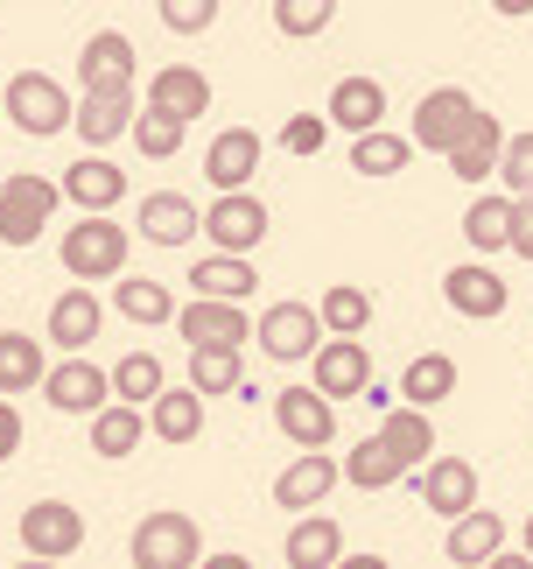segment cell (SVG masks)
Returning <instances> with one entry per match:
<instances>
[{
  "label": "cell",
  "mask_w": 533,
  "mask_h": 569,
  "mask_svg": "<svg viewBox=\"0 0 533 569\" xmlns=\"http://www.w3.org/2000/svg\"><path fill=\"white\" fill-rule=\"evenodd\" d=\"M127 247H133V232L113 226V211H84L78 226L57 239V260H63L71 281H120L127 274Z\"/></svg>",
  "instance_id": "obj_1"
},
{
  "label": "cell",
  "mask_w": 533,
  "mask_h": 569,
  "mask_svg": "<svg viewBox=\"0 0 533 569\" xmlns=\"http://www.w3.org/2000/svg\"><path fill=\"white\" fill-rule=\"evenodd\" d=\"M0 113H8L29 141H50V134H63V127L78 120V99L63 92L50 71H14V78H8V99H0Z\"/></svg>",
  "instance_id": "obj_2"
},
{
  "label": "cell",
  "mask_w": 533,
  "mask_h": 569,
  "mask_svg": "<svg viewBox=\"0 0 533 569\" xmlns=\"http://www.w3.org/2000/svg\"><path fill=\"white\" fill-rule=\"evenodd\" d=\"M127 556H133V569H197V562H204V528H197L190 513H175V507L141 513Z\"/></svg>",
  "instance_id": "obj_3"
},
{
  "label": "cell",
  "mask_w": 533,
  "mask_h": 569,
  "mask_svg": "<svg viewBox=\"0 0 533 569\" xmlns=\"http://www.w3.org/2000/svg\"><path fill=\"white\" fill-rule=\"evenodd\" d=\"M57 197L63 183L50 177H36V169H21V177H0V247H36L42 232H50V218H57Z\"/></svg>",
  "instance_id": "obj_4"
},
{
  "label": "cell",
  "mask_w": 533,
  "mask_h": 569,
  "mask_svg": "<svg viewBox=\"0 0 533 569\" xmlns=\"http://www.w3.org/2000/svg\"><path fill=\"white\" fill-rule=\"evenodd\" d=\"M477 113H484V106H477L471 92H463V84H435V92L414 106V134H408V141L450 162L456 148H463V134L477 127Z\"/></svg>",
  "instance_id": "obj_5"
},
{
  "label": "cell",
  "mask_w": 533,
  "mask_h": 569,
  "mask_svg": "<svg viewBox=\"0 0 533 569\" xmlns=\"http://www.w3.org/2000/svg\"><path fill=\"white\" fill-rule=\"evenodd\" d=\"M253 345L274 366H295V359H316V345H323V317H316V302H274L260 323H253Z\"/></svg>",
  "instance_id": "obj_6"
},
{
  "label": "cell",
  "mask_w": 533,
  "mask_h": 569,
  "mask_svg": "<svg viewBox=\"0 0 533 569\" xmlns=\"http://www.w3.org/2000/svg\"><path fill=\"white\" fill-rule=\"evenodd\" d=\"M42 401H50L57 415H84V422H92V415L113 401V373H105V366H92L84 352H71V359L50 366V380H42Z\"/></svg>",
  "instance_id": "obj_7"
},
{
  "label": "cell",
  "mask_w": 533,
  "mask_h": 569,
  "mask_svg": "<svg viewBox=\"0 0 533 569\" xmlns=\"http://www.w3.org/2000/svg\"><path fill=\"white\" fill-rule=\"evenodd\" d=\"M21 549L42 556V562H71L84 549V513L71 499H36V507L21 513Z\"/></svg>",
  "instance_id": "obj_8"
},
{
  "label": "cell",
  "mask_w": 533,
  "mask_h": 569,
  "mask_svg": "<svg viewBox=\"0 0 533 569\" xmlns=\"http://www.w3.org/2000/svg\"><path fill=\"white\" fill-rule=\"evenodd\" d=\"M309 387H316L323 401H359L372 387V352L359 338H323L316 359H309Z\"/></svg>",
  "instance_id": "obj_9"
},
{
  "label": "cell",
  "mask_w": 533,
  "mask_h": 569,
  "mask_svg": "<svg viewBox=\"0 0 533 569\" xmlns=\"http://www.w3.org/2000/svg\"><path fill=\"white\" fill-rule=\"evenodd\" d=\"M266 204L253 190H232V197H218V204L204 211V239H211V253H253L260 239H266Z\"/></svg>",
  "instance_id": "obj_10"
},
{
  "label": "cell",
  "mask_w": 533,
  "mask_h": 569,
  "mask_svg": "<svg viewBox=\"0 0 533 569\" xmlns=\"http://www.w3.org/2000/svg\"><path fill=\"white\" fill-rule=\"evenodd\" d=\"M414 492H421V507L442 513V520H463L477 507V465L471 457H429V465L414 471Z\"/></svg>",
  "instance_id": "obj_11"
},
{
  "label": "cell",
  "mask_w": 533,
  "mask_h": 569,
  "mask_svg": "<svg viewBox=\"0 0 533 569\" xmlns=\"http://www.w3.org/2000/svg\"><path fill=\"white\" fill-rule=\"evenodd\" d=\"M133 36L127 29H99V36H84V50H78V84L84 92H133Z\"/></svg>",
  "instance_id": "obj_12"
},
{
  "label": "cell",
  "mask_w": 533,
  "mask_h": 569,
  "mask_svg": "<svg viewBox=\"0 0 533 569\" xmlns=\"http://www.w3.org/2000/svg\"><path fill=\"white\" fill-rule=\"evenodd\" d=\"M338 457H323V450H302V457H288L281 478H274V507L281 513H316L330 492H338Z\"/></svg>",
  "instance_id": "obj_13"
},
{
  "label": "cell",
  "mask_w": 533,
  "mask_h": 569,
  "mask_svg": "<svg viewBox=\"0 0 533 569\" xmlns=\"http://www.w3.org/2000/svg\"><path fill=\"white\" fill-rule=\"evenodd\" d=\"M175 338L190 345H247L253 338V317H247V302H218V296H197L175 310Z\"/></svg>",
  "instance_id": "obj_14"
},
{
  "label": "cell",
  "mask_w": 533,
  "mask_h": 569,
  "mask_svg": "<svg viewBox=\"0 0 533 569\" xmlns=\"http://www.w3.org/2000/svg\"><path fill=\"white\" fill-rule=\"evenodd\" d=\"M274 422H281V436L295 450H330V436H338V401H323L316 387H281Z\"/></svg>",
  "instance_id": "obj_15"
},
{
  "label": "cell",
  "mask_w": 533,
  "mask_h": 569,
  "mask_svg": "<svg viewBox=\"0 0 533 569\" xmlns=\"http://www.w3.org/2000/svg\"><path fill=\"white\" fill-rule=\"evenodd\" d=\"M442 296H450V310L471 317V323H492V317H505V302H513L505 274H492L484 260H463V268H450V274H442Z\"/></svg>",
  "instance_id": "obj_16"
},
{
  "label": "cell",
  "mask_w": 533,
  "mask_h": 569,
  "mask_svg": "<svg viewBox=\"0 0 533 569\" xmlns=\"http://www.w3.org/2000/svg\"><path fill=\"white\" fill-rule=\"evenodd\" d=\"M133 232H141L148 247H190V239L204 232V211H197L183 190H154V197H141V218H133Z\"/></svg>",
  "instance_id": "obj_17"
},
{
  "label": "cell",
  "mask_w": 533,
  "mask_h": 569,
  "mask_svg": "<svg viewBox=\"0 0 533 569\" xmlns=\"http://www.w3.org/2000/svg\"><path fill=\"white\" fill-rule=\"evenodd\" d=\"M133 120H141V99L133 92H84L71 127H78V141L92 148V156H105L120 134H133Z\"/></svg>",
  "instance_id": "obj_18"
},
{
  "label": "cell",
  "mask_w": 533,
  "mask_h": 569,
  "mask_svg": "<svg viewBox=\"0 0 533 569\" xmlns=\"http://www.w3.org/2000/svg\"><path fill=\"white\" fill-rule=\"evenodd\" d=\"M260 156H266V141L253 134V127H225V134L211 141V156H204V177L218 197H232V190H247L260 177Z\"/></svg>",
  "instance_id": "obj_19"
},
{
  "label": "cell",
  "mask_w": 533,
  "mask_h": 569,
  "mask_svg": "<svg viewBox=\"0 0 533 569\" xmlns=\"http://www.w3.org/2000/svg\"><path fill=\"white\" fill-rule=\"evenodd\" d=\"M323 120L338 127V134H372V127L386 120V84L380 78H338L330 84V106H323Z\"/></svg>",
  "instance_id": "obj_20"
},
{
  "label": "cell",
  "mask_w": 533,
  "mask_h": 569,
  "mask_svg": "<svg viewBox=\"0 0 533 569\" xmlns=\"http://www.w3.org/2000/svg\"><path fill=\"white\" fill-rule=\"evenodd\" d=\"M154 113H175V120H204L211 113V78L197 71V63H162V71L148 78V99Z\"/></svg>",
  "instance_id": "obj_21"
},
{
  "label": "cell",
  "mask_w": 533,
  "mask_h": 569,
  "mask_svg": "<svg viewBox=\"0 0 533 569\" xmlns=\"http://www.w3.org/2000/svg\"><path fill=\"white\" fill-rule=\"evenodd\" d=\"M120 197H127V169H120V162L78 156L71 169H63V204H78V211H113Z\"/></svg>",
  "instance_id": "obj_22"
},
{
  "label": "cell",
  "mask_w": 533,
  "mask_h": 569,
  "mask_svg": "<svg viewBox=\"0 0 533 569\" xmlns=\"http://www.w3.org/2000/svg\"><path fill=\"white\" fill-rule=\"evenodd\" d=\"M99 323H105V302H99V289H63L57 302H50V345L63 359L71 352H84V345L99 338Z\"/></svg>",
  "instance_id": "obj_23"
},
{
  "label": "cell",
  "mask_w": 533,
  "mask_h": 569,
  "mask_svg": "<svg viewBox=\"0 0 533 569\" xmlns=\"http://www.w3.org/2000/svg\"><path fill=\"white\" fill-rule=\"evenodd\" d=\"M351 549H344V528L330 513H295L288 528V569H338Z\"/></svg>",
  "instance_id": "obj_24"
},
{
  "label": "cell",
  "mask_w": 533,
  "mask_h": 569,
  "mask_svg": "<svg viewBox=\"0 0 533 569\" xmlns=\"http://www.w3.org/2000/svg\"><path fill=\"white\" fill-rule=\"evenodd\" d=\"M148 436H162V443H197V436H204V393H197L190 380L162 387L148 401Z\"/></svg>",
  "instance_id": "obj_25"
},
{
  "label": "cell",
  "mask_w": 533,
  "mask_h": 569,
  "mask_svg": "<svg viewBox=\"0 0 533 569\" xmlns=\"http://www.w3.org/2000/svg\"><path fill=\"white\" fill-rule=\"evenodd\" d=\"M50 380V345L29 338V331H0V393H36Z\"/></svg>",
  "instance_id": "obj_26"
},
{
  "label": "cell",
  "mask_w": 533,
  "mask_h": 569,
  "mask_svg": "<svg viewBox=\"0 0 533 569\" xmlns=\"http://www.w3.org/2000/svg\"><path fill=\"white\" fill-rule=\"evenodd\" d=\"M190 289L197 296H218V302H247L260 289V274H253V253H204L190 268Z\"/></svg>",
  "instance_id": "obj_27"
},
{
  "label": "cell",
  "mask_w": 533,
  "mask_h": 569,
  "mask_svg": "<svg viewBox=\"0 0 533 569\" xmlns=\"http://www.w3.org/2000/svg\"><path fill=\"white\" fill-rule=\"evenodd\" d=\"M141 443H148V408L105 401V408L92 415V450H99V457H113V465H120V457H133Z\"/></svg>",
  "instance_id": "obj_28"
},
{
  "label": "cell",
  "mask_w": 533,
  "mask_h": 569,
  "mask_svg": "<svg viewBox=\"0 0 533 569\" xmlns=\"http://www.w3.org/2000/svg\"><path fill=\"white\" fill-rule=\"evenodd\" d=\"M113 310L127 317V323H175V310L183 302L169 296V281H154V274H120V289H113Z\"/></svg>",
  "instance_id": "obj_29"
},
{
  "label": "cell",
  "mask_w": 533,
  "mask_h": 569,
  "mask_svg": "<svg viewBox=\"0 0 533 569\" xmlns=\"http://www.w3.org/2000/svg\"><path fill=\"white\" fill-rule=\"evenodd\" d=\"M505 549V520L499 513H463V520H450V562L456 569H484V562H492Z\"/></svg>",
  "instance_id": "obj_30"
},
{
  "label": "cell",
  "mask_w": 533,
  "mask_h": 569,
  "mask_svg": "<svg viewBox=\"0 0 533 569\" xmlns=\"http://www.w3.org/2000/svg\"><path fill=\"white\" fill-rule=\"evenodd\" d=\"M190 387L204 393V401L247 393V366H239V345H197V352H190Z\"/></svg>",
  "instance_id": "obj_31"
},
{
  "label": "cell",
  "mask_w": 533,
  "mask_h": 569,
  "mask_svg": "<svg viewBox=\"0 0 533 569\" xmlns=\"http://www.w3.org/2000/svg\"><path fill=\"white\" fill-rule=\"evenodd\" d=\"M499 156H505V127L492 113H477V127L463 134V148L450 156V177L456 183H484V177H499Z\"/></svg>",
  "instance_id": "obj_32"
},
{
  "label": "cell",
  "mask_w": 533,
  "mask_h": 569,
  "mask_svg": "<svg viewBox=\"0 0 533 569\" xmlns=\"http://www.w3.org/2000/svg\"><path fill=\"white\" fill-rule=\"evenodd\" d=\"M380 436L393 443V457H400L408 471H421V465L435 457V422H429V408H408V401H400V408H386Z\"/></svg>",
  "instance_id": "obj_33"
},
{
  "label": "cell",
  "mask_w": 533,
  "mask_h": 569,
  "mask_svg": "<svg viewBox=\"0 0 533 569\" xmlns=\"http://www.w3.org/2000/svg\"><path fill=\"white\" fill-rule=\"evenodd\" d=\"M456 359L450 352H421V359H408V373H400V401L408 408H435V401H450L456 393Z\"/></svg>",
  "instance_id": "obj_34"
},
{
  "label": "cell",
  "mask_w": 533,
  "mask_h": 569,
  "mask_svg": "<svg viewBox=\"0 0 533 569\" xmlns=\"http://www.w3.org/2000/svg\"><path fill=\"white\" fill-rule=\"evenodd\" d=\"M400 478H408V465L393 457L386 436H365V443H351V457H344V486H359V492H386V486H400Z\"/></svg>",
  "instance_id": "obj_35"
},
{
  "label": "cell",
  "mask_w": 533,
  "mask_h": 569,
  "mask_svg": "<svg viewBox=\"0 0 533 569\" xmlns=\"http://www.w3.org/2000/svg\"><path fill=\"white\" fill-rule=\"evenodd\" d=\"M463 239H471L477 253H513V197H471Z\"/></svg>",
  "instance_id": "obj_36"
},
{
  "label": "cell",
  "mask_w": 533,
  "mask_h": 569,
  "mask_svg": "<svg viewBox=\"0 0 533 569\" xmlns=\"http://www.w3.org/2000/svg\"><path fill=\"white\" fill-rule=\"evenodd\" d=\"M408 162H414V141H408V134H386V127H372V134L351 141V169H359V177H400Z\"/></svg>",
  "instance_id": "obj_37"
},
{
  "label": "cell",
  "mask_w": 533,
  "mask_h": 569,
  "mask_svg": "<svg viewBox=\"0 0 533 569\" xmlns=\"http://www.w3.org/2000/svg\"><path fill=\"white\" fill-rule=\"evenodd\" d=\"M316 317H323V331H330V338H359L365 323H372V296H365V289H351V281H338V289H323Z\"/></svg>",
  "instance_id": "obj_38"
},
{
  "label": "cell",
  "mask_w": 533,
  "mask_h": 569,
  "mask_svg": "<svg viewBox=\"0 0 533 569\" xmlns=\"http://www.w3.org/2000/svg\"><path fill=\"white\" fill-rule=\"evenodd\" d=\"M162 387H169V373H162V359H154V352H127V359L113 366V401L148 408Z\"/></svg>",
  "instance_id": "obj_39"
},
{
  "label": "cell",
  "mask_w": 533,
  "mask_h": 569,
  "mask_svg": "<svg viewBox=\"0 0 533 569\" xmlns=\"http://www.w3.org/2000/svg\"><path fill=\"white\" fill-rule=\"evenodd\" d=\"M183 134H190V120L154 113V106H141V120H133V148H141L148 162H169L175 148H183Z\"/></svg>",
  "instance_id": "obj_40"
},
{
  "label": "cell",
  "mask_w": 533,
  "mask_h": 569,
  "mask_svg": "<svg viewBox=\"0 0 533 569\" xmlns=\"http://www.w3.org/2000/svg\"><path fill=\"white\" fill-rule=\"evenodd\" d=\"M330 21H338V0H274V29H281V36H295V42L323 36Z\"/></svg>",
  "instance_id": "obj_41"
},
{
  "label": "cell",
  "mask_w": 533,
  "mask_h": 569,
  "mask_svg": "<svg viewBox=\"0 0 533 569\" xmlns=\"http://www.w3.org/2000/svg\"><path fill=\"white\" fill-rule=\"evenodd\" d=\"M154 14H162L169 36H204L218 21V0H154Z\"/></svg>",
  "instance_id": "obj_42"
},
{
  "label": "cell",
  "mask_w": 533,
  "mask_h": 569,
  "mask_svg": "<svg viewBox=\"0 0 533 569\" xmlns=\"http://www.w3.org/2000/svg\"><path fill=\"white\" fill-rule=\"evenodd\" d=\"M499 177H505V197H533V134H513V141H505Z\"/></svg>",
  "instance_id": "obj_43"
},
{
  "label": "cell",
  "mask_w": 533,
  "mask_h": 569,
  "mask_svg": "<svg viewBox=\"0 0 533 569\" xmlns=\"http://www.w3.org/2000/svg\"><path fill=\"white\" fill-rule=\"evenodd\" d=\"M323 134H330V120H323V113H295V120L281 127V148H288V156H316Z\"/></svg>",
  "instance_id": "obj_44"
},
{
  "label": "cell",
  "mask_w": 533,
  "mask_h": 569,
  "mask_svg": "<svg viewBox=\"0 0 533 569\" xmlns=\"http://www.w3.org/2000/svg\"><path fill=\"white\" fill-rule=\"evenodd\" d=\"M513 253L533 260V197H513Z\"/></svg>",
  "instance_id": "obj_45"
},
{
  "label": "cell",
  "mask_w": 533,
  "mask_h": 569,
  "mask_svg": "<svg viewBox=\"0 0 533 569\" xmlns=\"http://www.w3.org/2000/svg\"><path fill=\"white\" fill-rule=\"evenodd\" d=\"M14 450H21V408L8 401V393H0V465H8Z\"/></svg>",
  "instance_id": "obj_46"
},
{
  "label": "cell",
  "mask_w": 533,
  "mask_h": 569,
  "mask_svg": "<svg viewBox=\"0 0 533 569\" xmlns=\"http://www.w3.org/2000/svg\"><path fill=\"white\" fill-rule=\"evenodd\" d=\"M484 569H533V556H526V549H499V556L484 562Z\"/></svg>",
  "instance_id": "obj_47"
},
{
  "label": "cell",
  "mask_w": 533,
  "mask_h": 569,
  "mask_svg": "<svg viewBox=\"0 0 533 569\" xmlns=\"http://www.w3.org/2000/svg\"><path fill=\"white\" fill-rule=\"evenodd\" d=\"M197 569H253V562H247V556H232V549H218V556H204Z\"/></svg>",
  "instance_id": "obj_48"
},
{
  "label": "cell",
  "mask_w": 533,
  "mask_h": 569,
  "mask_svg": "<svg viewBox=\"0 0 533 569\" xmlns=\"http://www.w3.org/2000/svg\"><path fill=\"white\" fill-rule=\"evenodd\" d=\"M338 569H393V562H386V556H344Z\"/></svg>",
  "instance_id": "obj_49"
},
{
  "label": "cell",
  "mask_w": 533,
  "mask_h": 569,
  "mask_svg": "<svg viewBox=\"0 0 533 569\" xmlns=\"http://www.w3.org/2000/svg\"><path fill=\"white\" fill-rule=\"evenodd\" d=\"M499 14H533V0H492Z\"/></svg>",
  "instance_id": "obj_50"
},
{
  "label": "cell",
  "mask_w": 533,
  "mask_h": 569,
  "mask_svg": "<svg viewBox=\"0 0 533 569\" xmlns=\"http://www.w3.org/2000/svg\"><path fill=\"white\" fill-rule=\"evenodd\" d=\"M14 569H63V562H42V556H21Z\"/></svg>",
  "instance_id": "obj_51"
},
{
  "label": "cell",
  "mask_w": 533,
  "mask_h": 569,
  "mask_svg": "<svg viewBox=\"0 0 533 569\" xmlns=\"http://www.w3.org/2000/svg\"><path fill=\"white\" fill-rule=\"evenodd\" d=\"M520 549H526V556H533V513H526V541H520Z\"/></svg>",
  "instance_id": "obj_52"
}]
</instances>
